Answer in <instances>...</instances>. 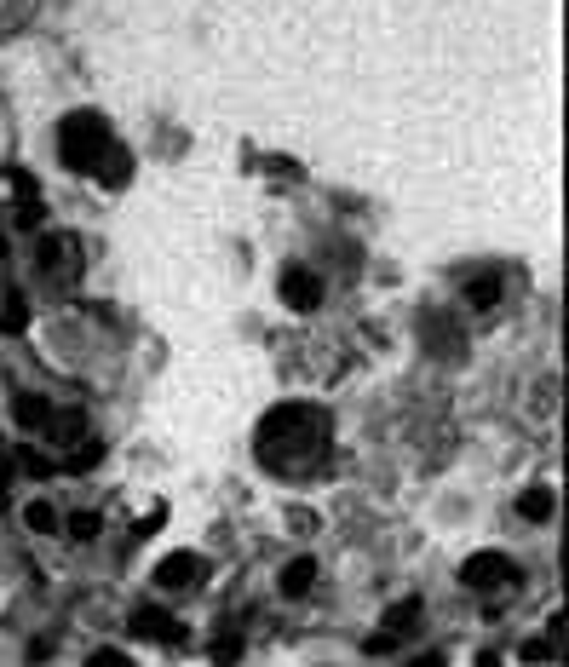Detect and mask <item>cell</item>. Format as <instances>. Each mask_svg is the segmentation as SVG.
<instances>
[{
	"label": "cell",
	"instance_id": "4fadbf2b",
	"mask_svg": "<svg viewBox=\"0 0 569 667\" xmlns=\"http://www.w3.org/2000/svg\"><path fill=\"white\" fill-rule=\"evenodd\" d=\"M23 518H29V529H35V535H52V529H58L52 501H29V506H23Z\"/></svg>",
	"mask_w": 569,
	"mask_h": 667
},
{
	"label": "cell",
	"instance_id": "8fae6325",
	"mask_svg": "<svg viewBox=\"0 0 569 667\" xmlns=\"http://www.w3.org/2000/svg\"><path fill=\"white\" fill-rule=\"evenodd\" d=\"M518 512H524L529 524H547V518H552V489H524Z\"/></svg>",
	"mask_w": 569,
	"mask_h": 667
},
{
	"label": "cell",
	"instance_id": "3957f363",
	"mask_svg": "<svg viewBox=\"0 0 569 667\" xmlns=\"http://www.w3.org/2000/svg\"><path fill=\"white\" fill-rule=\"evenodd\" d=\"M127 633L144 644H179L184 621L173 616V610H161V604H133V610H127Z\"/></svg>",
	"mask_w": 569,
	"mask_h": 667
},
{
	"label": "cell",
	"instance_id": "52a82bcc",
	"mask_svg": "<svg viewBox=\"0 0 569 667\" xmlns=\"http://www.w3.org/2000/svg\"><path fill=\"white\" fill-rule=\"evenodd\" d=\"M317 587V558H294V564H282V598H305Z\"/></svg>",
	"mask_w": 569,
	"mask_h": 667
},
{
	"label": "cell",
	"instance_id": "7c38bea8",
	"mask_svg": "<svg viewBox=\"0 0 569 667\" xmlns=\"http://www.w3.org/2000/svg\"><path fill=\"white\" fill-rule=\"evenodd\" d=\"M64 529H69V541H98L104 518H98V512H69V518H64Z\"/></svg>",
	"mask_w": 569,
	"mask_h": 667
},
{
	"label": "cell",
	"instance_id": "9a60e30c",
	"mask_svg": "<svg viewBox=\"0 0 569 667\" xmlns=\"http://www.w3.org/2000/svg\"><path fill=\"white\" fill-rule=\"evenodd\" d=\"M87 667H138V662H133V656H121L115 644H104V650H92V656H87Z\"/></svg>",
	"mask_w": 569,
	"mask_h": 667
},
{
	"label": "cell",
	"instance_id": "2e32d148",
	"mask_svg": "<svg viewBox=\"0 0 569 667\" xmlns=\"http://www.w3.org/2000/svg\"><path fill=\"white\" fill-rule=\"evenodd\" d=\"M0 328H6V334H23V299L18 294H6V317H0Z\"/></svg>",
	"mask_w": 569,
	"mask_h": 667
},
{
	"label": "cell",
	"instance_id": "277c9868",
	"mask_svg": "<svg viewBox=\"0 0 569 667\" xmlns=\"http://www.w3.org/2000/svg\"><path fill=\"white\" fill-rule=\"evenodd\" d=\"M420 616H426V604L420 598H403L397 610H391L386 621H380V633L368 639V656H391L403 639H414V627H420Z\"/></svg>",
	"mask_w": 569,
	"mask_h": 667
},
{
	"label": "cell",
	"instance_id": "5b68a950",
	"mask_svg": "<svg viewBox=\"0 0 569 667\" xmlns=\"http://www.w3.org/2000/svg\"><path fill=\"white\" fill-rule=\"evenodd\" d=\"M202 575H207V564L196 552H173V558L156 564V587L161 593H190V587H202Z\"/></svg>",
	"mask_w": 569,
	"mask_h": 667
},
{
	"label": "cell",
	"instance_id": "ac0fdd59",
	"mask_svg": "<svg viewBox=\"0 0 569 667\" xmlns=\"http://www.w3.org/2000/svg\"><path fill=\"white\" fill-rule=\"evenodd\" d=\"M409 667H449V656H443V650H420Z\"/></svg>",
	"mask_w": 569,
	"mask_h": 667
},
{
	"label": "cell",
	"instance_id": "5bb4252c",
	"mask_svg": "<svg viewBox=\"0 0 569 667\" xmlns=\"http://www.w3.org/2000/svg\"><path fill=\"white\" fill-rule=\"evenodd\" d=\"M213 662H219V667H236V662H242V633H236V627L213 644Z\"/></svg>",
	"mask_w": 569,
	"mask_h": 667
},
{
	"label": "cell",
	"instance_id": "ba28073f",
	"mask_svg": "<svg viewBox=\"0 0 569 667\" xmlns=\"http://www.w3.org/2000/svg\"><path fill=\"white\" fill-rule=\"evenodd\" d=\"M52 420H58V414H52L46 397H18V426H23V432H46Z\"/></svg>",
	"mask_w": 569,
	"mask_h": 667
},
{
	"label": "cell",
	"instance_id": "6da1fadb",
	"mask_svg": "<svg viewBox=\"0 0 569 667\" xmlns=\"http://www.w3.org/2000/svg\"><path fill=\"white\" fill-rule=\"evenodd\" d=\"M58 156L69 161V167H81V173H92V167H110L121 150H115L110 127L98 121V115H69L64 133H58Z\"/></svg>",
	"mask_w": 569,
	"mask_h": 667
},
{
	"label": "cell",
	"instance_id": "7a4b0ae2",
	"mask_svg": "<svg viewBox=\"0 0 569 667\" xmlns=\"http://www.w3.org/2000/svg\"><path fill=\"white\" fill-rule=\"evenodd\" d=\"M460 587H472V593H501V587H518V564H512L506 552H472V558L460 564Z\"/></svg>",
	"mask_w": 569,
	"mask_h": 667
},
{
	"label": "cell",
	"instance_id": "9c48e42d",
	"mask_svg": "<svg viewBox=\"0 0 569 667\" xmlns=\"http://www.w3.org/2000/svg\"><path fill=\"white\" fill-rule=\"evenodd\" d=\"M466 305H472V311H495V305H501V276H478V282L466 288Z\"/></svg>",
	"mask_w": 569,
	"mask_h": 667
},
{
	"label": "cell",
	"instance_id": "8992f818",
	"mask_svg": "<svg viewBox=\"0 0 569 667\" xmlns=\"http://www.w3.org/2000/svg\"><path fill=\"white\" fill-rule=\"evenodd\" d=\"M282 305H288V311H317L322 305V276L305 271V265H288V271H282Z\"/></svg>",
	"mask_w": 569,
	"mask_h": 667
},
{
	"label": "cell",
	"instance_id": "e0dca14e",
	"mask_svg": "<svg viewBox=\"0 0 569 667\" xmlns=\"http://www.w3.org/2000/svg\"><path fill=\"white\" fill-rule=\"evenodd\" d=\"M524 662H552V644L547 639H529L524 644Z\"/></svg>",
	"mask_w": 569,
	"mask_h": 667
},
{
	"label": "cell",
	"instance_id": "d6986e66",
	"mask_svg": "<svg viewBox=\"0 0 569 667\" xmlns=\"http://www.w3.org/2000/svg\"><path fill=\"white\" fill-rule=\"evenodd\" d=\"M478 667H506V662L495 656V650H483V656H478Z\"/></svg>",
	"mask_w": 569,
	"mask_h": 667
},
{
	"label": "cell",
	"instance_id": "30bf717a",
	"mask_svg": "<svg viewBox=\"0 0 569 667\" xmlns=\"http://www.w3.org/2000/svg\"><path fill=\"white\" fill-rule=\"evenodd\" d=\"M98 460H104V443H98V437H81V443L64 455V466L69 472H87V466H98Z\"/></svg>",
	"mask_w": 569,
	"mask_h": 667
}]
</instances>
